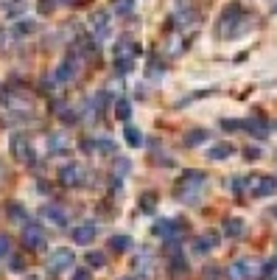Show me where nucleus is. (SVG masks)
<instances>
[{"label": "nucleus", "mask_w": 277, "mask_h": 280, "mask_svg": "<svg viewBox=\"0 0 277 280\" xmlns=\"http://www.w3.org/2000/svg\"><path fill=\"white\" fill-rule=\"evenodd\" d=\"M246 23H249V17H246L244 6L241 3H229L227 9L219 14V23H216V34L224 39H233L238 37V34L246 31Z\"/></svg>", "instance_id": "f257e3e1"}, {"label": "nucleus", "mask_w": 277, "mask_h": 280, "mask_svg": "<svg viewBox=\"0 0 277 280\" xmlns=\"http://www.w3.org/2000/svg\"><path fill=\"white\" fill-rule=\"evenodd\" d=\"M204 185H207V174L199 168H191L185 171V174L179 177V182H176V199L185 202V205H193V202H199V196H202Z\"/></svg>", "instance_id": "f03ea898"}, {"label": "nucleus", "mask_w": 277, "mask_h": 280, "mask_svg": "<svg viewBox=\"0 0 277 280\" xmlns=\"http://www.w3.org/2000/svg\"><path fill=\"white\" fill-rule=\"evenodd\" d=\"M9 148H11V157H14V160H20V163H34V160H37V154H34V146H31V140H28L22 132L11 135Z\"/></svg>", "instance_id": "7ed1b4c3"}, {"label": "nucleus", "mask_w": 277, "mask_h": 280, "mask_svg": "<svg viewBox=\"0 0 277 280\" xmlns=\"http://www.w3.org/2000/svg\"><path fill=\"white\" fill-rule=\"evenodd\" d=\"M76 76H79V56H76V51H73V53H67V56L62 59V64L54 70V79L62 81V84H67Z\"/></svg>", "instance_id": "20e7f679"}, {"label": "nucleus", "mask_w": 277, "mask_h": 280, "mask_svg": "<svg viewBox=\"0 0 277 280\" xmlns=\"http://www.w3.org/2000/svg\"><path fill=\"white\" fill-rule=\"evenodd\" d=\"M73 261H76V255H73V249H54L51 252V258H48V272H54V275H62L64 269H70L73 266Z\"/></svg>", "instance_id": "39448f33"}, {"label": "nucleus", "mask_w": 277, "mask_h": 280, "mask_svg": "<svg viewBox=\"0 0 277 280\" xmlns=\"http://www.w3.org/2000/svg\"><path fill=\"white\" fill-rule=\"evenodd\" d=\"M252 196H274L277 193V177H252L249 180Z\"/></svg>", "instance_id": "423d86ee"}, {"label": "nucleus", "mask_w": 277, "mask_h": 280, "mask_svg": "<svg viewBox=\"0 0 277 280\" xmlns=\"http://www.w3.org/2000/svg\"><path fill=\"white\" fill-rule=\"evenodd\" d=\"M59 182H62V185H67V188L81 185V182H84V168H81V165H76V163L64 165V168L59 171Z\"/></svg>", "instance_id": "0eeeda50"}, {"label": "nucleus", "mask_w": 277, "mask_h": 280, "mask_svg": "<svg viewBox=\"0 0 277 280\" xmlns=\"http://www.w3.org/2000/svg\"><path fill=\"white\" fill-rule=\"evenodd\" d=\"M229 275H233L235 280H252L258 275V264L249 261V258H238L233 264V269H229Z\"/></svg>", "instance_id": "6e6552de"}, {"label": "nucleus", "mask_w": 277, "mask_h": 280, "mask_svg": "<svg viewBox=\"0 0 277 280\" xmlns=\"http://www.w3.org/2000/svg\"><path fill=\"white\" fill-rule=\"evenodd\" d=\"M90 26H93V34H96V39H107V37H109V11H104V9L93 11Z\"/></svg>", "instance_id": "1a4fd4ad"}, {"label": "nucleus", "mask_w": 277, "mask_h": 280, "mask_svg": "<svg viewBox=\"0 0 277 280\" xmlns=\"http://www.w3.org/2000/svg\"><path fill=\"white\" fill-rule=\"evenodd\" d=\"M241 129L249 132L252 138H266L269 135V123H266V118H261V115H249L246 121H241Z\"/></svg>", "instance_id": "9d476101"}, {"label": "nucleus", "mask_w": 277, "mask_h": 280, "mask_svg": "<svg viewBox=\"0 0 277 280\" xmlns=\"http://www.w3.org/2000/svg\"><path fill=\"white\" fill-rule=\"evenodd\" d=\"M22 244H26L28 249H45L42 227H37V224H26V230H22Z\"/></svg>", "instance_id": "9b49d317"}, {"label": "nucleus", "mask_w": 277, "mask_h": 280, "mask_svg": "<svg viewBox=\"0 0 277 280\" xmlns=\"http://www.w3.org/2000/svg\"><path fill=\"white\" fill-rule=\"evenodd\" d=\"M96 233H98L96 222H81L79 227H73V241H76V244H81V247H87V244H93Z\"/></svg>", "instance_id": "f8f14e48"}, {"label": "nucleus", "mask_w": 277, "mask_h": 280, "mask_svg": "<svg viewBox=\"0 0 277 280\" xmlns=\"http://www.w3.org/2000/svg\"><path fill=\"white\" fill-rule=\"evenodd\" d=\"M221 233L227 235V238H241L246 233V224H244V219H238V216H229V219H224V224H221Z\"/></svg>", "instance_id": "ddd939ff"}, {"label": "nucleus", "mask_w": 277, "mask_h": 280, "mask_svg": "<svg viewBox=\"0 0 277 280\" xmlns=\"http://www.w3.org/2000/svg\"><path fill=\"white\" fill-rule=\"evenodd\" d=\"M216 244H219V233H204V235H199L196 241H193V252H196V255H207Z\"/></svg>", "instance_id": "4468645a"}, {"label": "nucleus", "mask_w": 277, "mask_h": 280, "mask_svg": "<svg viewBox=\"0 0 277 280\" xmlns=\"http://www.w3.org/2000/svg\"><path fill=\"white\" fill-rule=\"evenodd\" d=\"M42 216L48 219L51 224H56V227H64V224H67V213H64V207H59V205H45Z\"/></svg>", "instance_id": "2eb2a0df"}, {"label": "nucleus", "mask_w": 277, "mask_h": 280, "mask_svg": "<svg viewBox=\"0 0 277 280\" xmlns=\"http://www.w3.org/2000/svg\"><path fill=\"white\" fill-rule=\"evenodd\" d=\"M233 143H216V146H210L207 148V160H216V163H219V160H227V157H233Z\"/></svg>", "instance_id": "dca6fc26"}, {"label": "nucleus", "mask_w": 277, "mask_h": 280, "mask_svg": "<svg viewBox=\"0 0 277 280\" xmlns=\"http://www.w3.org/2000/svg\"><path fill=\"white\" fill-rule=\"evenodd\" d=\"M48 152L51 154H67L70 152V143L64 135H51L48 138Z\"/></svg>", "instance_id": "f3484780"}, {"label": "nucleus", "mask_w": 277, "mask_h": 280, "mask_svg": "<svg viewBox=\"0 0 277 280\" xmlns=\"http://www.w3.org/2000/svg\"><path fill=\"white\" fill-rule=\"evenodd\" d=\"M115 118H118V121H129V118H132V101H129V98H118L115 101Z\"/></svg>", "instance_id": "a211bd4d"}, {"label": "nucleus", "mask_w": 277, "mask_h": 280, "mask_svg": "<svg viewBox=\"0 0 277 280\" xmlns=\"http://www.w3.org/2000/svg\"><path fill=\"white\" fill-rule=\"evenodd\" d=\"M109 249L112 252H126V249H132V238L129 235H112L109 238Z\"/></svg>", "instance_id": "6ab92c4d"}, {"label": "nucleus", "mask_w": 277, "mask_h": 280, "mask_svg": "<svg viewBox=\"0 0 277 280\" xmlns=\"http://www.w3.org/2000/svg\"><path fill=\"white\" fill-rule=\"evenodd\" d=\"M123 138H126V143H129L132 148H140V146H143V135H140L137 126H126V129H123Z\"/></svg>", "instance_id": "aec40b11"}, {"label": "nucleus", "mask_w": 277, "mask_h": 280, "mask_svg": "<svg viewBox=\"0 0 277 280\" xmlns=\"http://www.w3.org/2000/svg\"><path fill=\"white\" fill-rule=\"evenodd\" d=\"M9 219L11 222H28V213H26V207L20 205V202H9Z\"/></svg>", "instance_id": "412c9836"}, {"label": "nucleus", "mask_w": 277, "mask_h": 280, "mask_svg": "<svg viewBox=\"0 0 277 280\" xmlns=\"http://www.w3.org/2000/svg\"><path fill=\"white\" fill-rule=\"evenodd\" d=\"M154 207H157V193H154V190H146V193L140 196V210H143V213H154Z\"/></svg>", "instance_id": "4be33fe9"}, {"label": "nucleus", "mask_w": 277, "mask_h": 280, "mask_svg": "<svg viewBox=\"0 0 277 280\" xmlns=\"http://www.w3.org/2000/svg\"><path fill=\"white\" fill-rule=\"evenodd\" d=\"M207 140V129H191L185 135V146H199V143Z\"/></svg>", "instance_id": "5701e85b"}, {"label": "nucleus", "mask_w": 277, "mask_h": 280, "mask_svg": "<svg viewBox=\"0 0 277 280\" xmlns=\"http://www.w3.org/2000/svg\"><path fill=\"white\" fill-rule=\"evenodd\" d=\"M134 68V56H115V70L118 73H129Z\"/></svg>", "instance_id": "b1692460"}, {"label": "nucleus", "mask_w": 277, "mask_h": 280, "mask_svg": "<svg viewBox=\"0 0 277 280\" xmlns=\"http://www.w3.org/2000/svg\"><path fill=\"white\" fill-rule=\"evenodd\" d=\"M104 264H107V255H104V252H87V266H93V269H101Z\"/></svg>", "instance_id": "393cba45"}, {"label": "nucleus", "mask_w": 277, "mask_h": 280, "mask_svg": "<svg viewBox=\"0 0 277 280\" xmlns=\"http://www.w3.org/2000/svg\"><path fill=\"white\" fill-rule=\"evenodd\" d=\"M31 31H34V23L31 20H22V23H17V26L11 28V34H14V37H28Z\"/></svg>", "instance_id": "a878e982"}, {"label": "nucleus", "mask_w": 277, "mask_h": 280, "mask_svg": "<svg viewBox=\"0 0 277 280\" xmlns=\"http://www.w3.org/2000/svg\"><path fill=\"white\" fill-rule=\"evenodd\" d=\"M96 148H98L101 154H112L118 146H115V140H112V138H98V140H96Z\"/></svg>", "instance_id": "bb28decb"}, {"label": "nucleus", "mask_w": 277, "mask_h": 280, "mask_svg": "<svg viewBox=\"0 0 277 280\" xmlns=\"http://www.w3.org/2000/svg\"><path fill=\"white\" fill-rule=\"evenodd\" d=\"M149 76H151V79H160V76H163V62H160V56H151V59H149Z\"/></svg>", "instance_id": "cd10ccee"}, {"label": "nucleus", "mask_w": 277, "mask_h": 280, "mask_svg": "<svg viewBox=\"0 0 277 280\" xmlns=\"http://www.w3.org/2000/svg\"><path fill=\"white\" fill-rule=\"evenodd\" d=\"M129 171H132V163H129V160H118V163H115V177H118V180H121V177H126L129 174Z\"/></svg>", "instance_id": "c85d7f7f"}, {"label": "nucleus", "mask_w": 277, "mask_h": 280, "mask_svg": "<svg viewBox=\"0 0 277 280\" xmlns=\"http://www.w3.org/2000/svg\"><path fill=\"white\" fill-rule=\"evenodd\" d=\"M132 3L134 0H115V11L118 14H129V11H132Z\"/></svg>", "instance_id": "c756f323"}, {"label": "nucleus", "mask_w": 277, "mask_h": 280, "mask_svg": "<svg viewBox=\"0 0 277 280\" xmlns=\"http://www.w3.org/2000/svg\"><path fill=\"white\" fill-rule=\"evenodd\" d=\"M221 129H224V132H238V129H241V121H233V118H224V121H221Z\"/></svg>", "instance_id": "7c9ffc66"}, {"label": "nucleus", "mask_w": 277, "mask_h": 280, "mask_svg": "<svg viewBox=\"0 0 277 280\" xmlns=\"http://www.w3.org/2000/svg\"><path fill=\"white\" fill-rule=\"evenodd\" d=\"M9 264H11V269H14V272H22V269H26V261H22L20 255H9Z\"/></svg>", "instance_id": "2f4dec72"}, {"label": "nucleus", "mask_w": 277, "mask_h": 280, "mask_svg": "<svg viewBox=\"0 0 277 280\" xmlns=\"http://www.w3.org/2000/svg\"><path fill=\"white\" fill-rule=\"evenodd\" d=\"M246 188H249V180H244V177H235V180H233V190H235V193H241V190H246Z\"/></svg>", "instance_id": "473e14b6"}, {"label": "nucleus", "mask_w": 277, "mask_h": 280, "mask_svg": "<svg viewBox=\"0 0 277 280\" xmlns=\"http://www.w3.org/2000/svg\"><path fill=\"white\" fill-rule=\"evenodd\" d=\"M56 6V0H39V14H51Z\"/></svg>", "instance_id": "72a5a7b5"}, {"label": "nucleus", "mask_w": 277, "mask_h": 280, "mask_svg": "<svg viewBox=\"0 0 277 280\" xmlns=\"http://www.w3.org/2000/svg\"><path fill=\"white\" fill-rule=\"evenodd\" d=\"M244 157L258 160V157H261V148H255V146H246V148H244Z\"/></svg>", "instance_id": "f704fd0d"}, {"label": "nucleus", "mask_w": 277, "mask_h": 280, "mask_svg": "<svg viewBox=\"0 0 277 280\" xmlns=\"http://www.w3.org/2000/svg\"><path fill=\"white\" fill-rule=\"evenodd\" d=\"M26 9V0H14V6H9V14H20Z\"/></svg>", "instance_id": "c9c22d12"}, {"label": "nucleus", "mask_w": 277, "mask_h": 280, "mask_svg": "<svg viewBox=\"0 0 277 280\" xmlns=\"http://www.w3.org/2000/svg\"><path fill=\"white\" fill-rule=\"evenodd\" d=\"M9 247H11V244H9V238H6V235H0V255H9Z\"/></svg>", "instance_id": "e433bc0d"}, {"label": "nucleus", "mask_w": 277, "mask_h": 280, "mask_svg": "<svg viewBox=\"0 0 277 280\" xmlns=\"http://www.w3.org/2000/svg\"><path fill=\"white\" fill-rule=\"evenodd\" d=\"M73 280H90V272H87V269H79V272L73 275Z\"/></svg>", "instance_id": "4c0bfd02"}, {"label": "nucleus", "mask_w": 277, "mask_h": 280, "mask_svg": "<svg viewBox=\"0 0 277 280\" xmlns=\"http://www.w3.org/2000/svg\"><path fill=\"white\" fill-rule=\"evenodd\" d=\"M56 3H76V0H56Z\"/></svg>", "instance_id": "58836bf2"}, {"label": "nucleus", "mask_w": 277, "mask_h": 280, "mask_svg": "<svg viewBox=\"0 0 277 280\" xmlns=\"http://www.w3.org/2000/svg\"><path fill=\"white\" fill-rule=\"evenodd\" d=\"M272 213H274V216H277V207H274V210H272Z\"/></svg>", "instance_id": "ea45409f"}, {"label": "nucleus", "mask_w": 277, "mask_h": 280, "mask_svg": "<svg viewBox=\"0 0 277 280\" xmlns=\"http://www.w3.org/2000/svg\"><path fill=\"white\" fill-rule=\"evenodd\" d=\"M123 280H134V277H123Z\"/></svg>", "instance_id": "a19ab883"}, {"label": "nucleus", "mask_w": 277, "mask_h": 280, "mask_svg": "<svg viewBox=\"0 0 277 280\" xmlns=\"http://www.w3.org/2000/svg\"><path fill=\"white\" fill-rule=\"evenodd\" d=\"M274 280H277V277H274Z\"/></svg>", "instance_id": "79ce46f5"}]
</instances>
